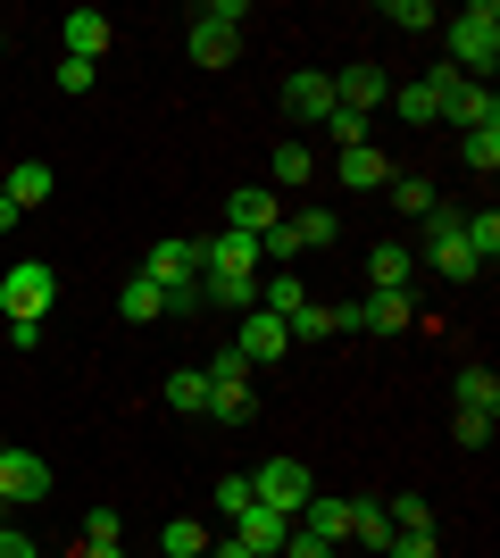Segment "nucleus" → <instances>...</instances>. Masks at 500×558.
I'll use <instances>...</instances> for the list:
<instances>
[{"label": "nucleus", "instance_id": "nucleus-1", "mask_svg": "<svg viewBox=\"0 0 500 558\" xmlns=\"http://www.w3.org/2000/svg\"><path fill=\"white\" fill-rule=\"evenodd\" d=\"M451 25V59L442 68H459L467 84H492V68H500V9L492 0H467L459 17H442Z\"/></svg>", "mask_w": 500, "mask_h": 558}, {"label": "nucleus", "instance_id": "nucleus-2", "mask_svg": "<svg viewBox=\"0 0 500 558\" xmlns=\"http://www.w3.org/2000/svg\"><path fill=\"white\" fill-rule=\"evenodd\" d=\"M242 17H251V0H217V9H192V34H184L192 68H234V50H242L234 25H242Z\"/></svg>", "mask_w": 500, "mask_h": 558}, {"label": "nucleus", "instance_id": "nucleus-3", "mask_svg": "<svg viewBox=\"0 0 500 558\" xmlns=\"http://www.w3.org/2000/svg\"><path fill=\"white\" fill-rule=\"evenodd\" d=\"M50 301H59V276H50L42 258H17V267L0 276V317H34V326H42Z\"/></svg>", "mask_w": 500, "mask_h": 558}, {"label": "nucleus", "instance_id": "nucleus-4", "mask_svg": "<svg viewBox=\"0 0 500 558\" xmlns=\"http://www.w3.org/2000/svg\"><path fill=\"white\" fill-rule=\"evenodd\" d=\"M408 317H417L408 292H367V301L333 308V333H408Z\"/></svg>", "mask_w": 500, "mask_h": 558}, {"label": "nucleus", "instance_id": "nucleus-5", "mask_svg": "<svg viewBox=\"0 0 500 558\" xmlns=\"http://www.w3.org/2000/svg\"><path fill=\"white\" fill-rule=\"evenodd\" d=\"M459 217H467V209H434L426 217V258H434V276H442V283H484V267L467 258V242H459Z\"/></svg>", "mask_w": 500, "mask_h": 558}, {"label": "nucleus", "instance_id": "nucleus-6", "mask_svg": "<svg viewBox=\"0 0 500 558\" xmlns=\"http://www.w3.org/2000/svg\"><path fill=\"white\" fill-rule=\"evenodd\" d=\"M143 276L159 283V292H192V283H200V242H192V233H159Z\"/></svg>", "mask_w": 500, "mask_h": 558}, {"label": "nucleus", "instance_id": "nucleus-7", "mask_svg": "<svg viewBox=\"0 0 500 558\" xmlns=\"http://www.w3.org/2000/svg\"><path fill=\"white\" fill-rule=\"evenodd\" d=\"M251 492H259L276 517H301V500H309L317 484H309V466H301V459H267L259 475H251Z\"/></svg>", "mask_w": 500, "mask_h": 558}, {"label": "nucleus", "instance_id": "nucleus-8", "mask_svg": "<svg viewBox=\"0 0 500 558\" xmlns=\"http://www.w3.org/2000/svg\"><path fill=\"white\" fill-rule=\"evenodd\" d=\"M459 84H467L459 68H434V75H417V84H401V93H392V109H401L408 125H434V117L451 109V93H459Z\"/></svg>", "mask_w": 500, "mask_h": 558}, {"label": "nucleus", "instance_id": "nucleus-9", "mask_svg": "<svg viewBox=\"0 0 500 558\" xmlns=\"http://www.w3.org/2000/svg\"><path fill=\"white\" fill-rule=\"evenodd\" d=\"M0 500H9V509L50 500V459H34V450H0Z\"/></svg>", "mask_w": 500, "mask_h": 558}, {"label": "nucleus", "instance_id": "nucleus-10", "mask_svg": "<svg viewBox=\"0 0 500 558\" xmlns=\"http://www.w3.org/2000/svg\"><path fill=\"white\" fill-rule=\"evenodd\" d=\"M292 525L342 550V542H351V525H358V500H333V492H309V500H301V517H292Z\"/></svg>", "mask_w": 500, "mask_h": 558}, {"label": "nucleus", "instance_id": "nucleus-11", "mask_svg": "<svg viewBox=\"0 0 500 558\" xmlns=\"http://www.w3.org/2000/svg\"><path fill=\"white\" fill-rule=\"evenodd\" d=\"M267 226H284V201H276L267 184H242L234 201H225V233H251V242H259Z\"/></svg>", "mask_w": 500, "mask_h": 558}, {"label": "nucleus", "instance_id": "nucleus-12", "mask_svg": "<svg viewBox=\"0 0 500 558\" xmlns=\"http://www.w3.org/2000/svg\"><path fill=\"white\" fill-rule=\"evenodd\" d=\"M284 534H292V517H276L267 500H251V509L234 517V542H242L251 558H284Z\"/></svg>", "mask_w": 500, "mask_h": 558}, {"label": "nucleus", "instance_id": "nucleus-13", "mask_svg": "<svg viewBox=\"0 0 500 558\" xmlns=\"http://www.w3.org/2000/svg\"><path fill=\"white\" fill-rule=\"evenodd\" d=\"M200 276H259V242H251V233H225V226H217L209 242H200Z\"/></svg>", "mask_w": 500, "mask_h": 558}, {"label": "nucleus", "instance_id": "nucleus-14", "mask_svg": "<svg viewBox=\"0 0 500 558\" xmlns=\"http://www.w3.org/2000/svg\"><path fill=\"white\" fill-rule=\"evenodd\" d=\"M234 350L251 359V367H276V359L292 350V333H284V317H267V308H251V317H242V333H234Z\"/></svg>", "mask_w": 500, "mask_h": 558}, {"label": "nucleus", "instance_id": "nucleus-15", "mask_svg": "<svg viewBox=\"0 0 500 558\" xmlns=\"http://www.w3.org/2000/svg\"><path fill=\"white\" fill-rule=\"evenodd\" d=\"M442 117H451L459 134H500V93H492V84H459Z\"/></svg>", "mask_w": 500, "mask_h": 558}, {"label": "nucleus", "instance_id": "nucleus-16", "mask_svg": "<svg viewBox=\"0 0 500 558\" xmlns=\"http://www.w3.org/2000/svg\"><path fill=\"white\" fill-rule=\"evenodd\" d=\"M284 109L301 117V125H326V117H333V75H317V68L284 75Z\"/></svg>", "mask_w": 500, "mask_h": 558}, {"label": "nucleus", "instance_id": "nucleus-17", "mask_svg": "<svg viewBox=\"0 0 500 558\" xmlns=\"http://www.w3.org/2000/svg\"><path fill=\"white\" fill-rule=\"evenodd\" d=\"M50 192H59V175H50L42 159H17V167H9V184H0V201H9V209L25 217V209H42Z\"/></svg>", "mask_w": 500, "mask_h": 558}, {"label": "nucleus", "instance_id": "nucleus-18", "mask_svg": "<svg viewBox=\"0 0 500 558\" xmlns=\"http://www.w3.org/2000/svg\"><path fill=\"white\" fill-rule=\"evenodd\" d=\"M333 100H342V109H383V100H392V84H383V68H367V59H358V68H342L333 75Z\"/></svg>", "mask_w": 500, "mask_h": 558}, {"label": "nucleus", "instance_id": "nucleus-19", "mask_svg": "<svg viewBox=\"0 0 500 558\" xmlns=\"http://www.w3.org/2000/svg\"><path fill=\"white\" fill-rule=\"evenodd\" d=\"M367 283H376V292H408V283H417V251H408V242H376V251H367Z\"/></svg>", "mask_w": 500, "mask_h": 558}, {"label": "nucleus", "instance_id": "nucleus-20", "mask_svg": "<svg viewBox=\"0 0 500 558\" xmlns=\"http://www.w3.org/2000/svg\"><path fill=\"white\" fill-rule=\"evenodd\" d=\"M333 167H342V184H351V192H383V184H392V159H383L376 142H358V150H342Z\"/></svg>", "mask_w": 500, "mask_h": 558}, {"label": "nucleus", "instance_id": "nucleus-21", "mask_svg": "<svg viewBox=\"0 0 500 558\" xmlns=\"http://www.w3.org/2000/svg\"><path fill=\"white\" fill-rule=\"evenodd\" d=\"M59 34H68V59H84V68L109 50V17H100V9H68V25H59Z\"/></svg>", "mask_w": 500, "mask_h": 558}, {"label": "nucleus", "instance_id": "nucleus-22", "mask_svg": "<svg viewBox=\"0 0 500 558\" xmlns=\"http://www.w3.org/2000/svg\"><path fill=\"white\" fill-rule=\"evenodd\" d=\"M200 308H234V317H251V308H259V276H200Z\"/></svg>", "mask_w": 500, "mask_h": 558}, {"label": "nucleus", "instance_id": "nucleus-23", "mask_svg": "<svg viewBox=\"0 0 500 558\" xmlns=\"http://www.w3.org/2000/svg\"><path fill=\"white\" fill-rule=\"evenodd\" d=\"M459 409H467V417H500V375L492 367H459Z\"/></svg>", "mask_w": 500, "mask_h": 558}, {"label": "nucleus", "instance_id": "nucleus-24", "mask_svg": "<svg viewBox=\"0 0 500 558\" xmlns=\"http://www.w3.org/2000/svg\"><path fill=\"white\" fill-rule=\"evenodd\" d=\"M459 242H467L476 267H492V258H500V209H467V217H459Z\"/></svg>", "mask_w": 500, "mask_h": 558}, {"label": "nucleus", "instance_id": "nucleus-25", "mask_svg": "<svg viewBox=\"0 0 500 558\" xmlns=\"http://www.w3.org/2000/svg\"><path fill=\"white\" fill-rule=\"evenodd\" d=\"M301 301H309V283L292 276V267H267V276H259V308H267V317H292Z\"/></svg>", "mask_w": 500, "mask_h": 558}, {"label": "nucleus", "instance_id": "nucleus-26", "mask_svg": "<svg viewBox=\"0 0 500 558\" xmlns=\"http://www.w3.org/2000/svg\"><path fill=\"white\" fill-rule=\"evenodd\" d=\"M118 317H125V326H150V317H167V292H159L150 276H134V283L118 292Z\"/></svg>", "mask_w": 500, "mask_h": 558}, {"label": "nucleus", "instance_id": "nucleus-27", "mask_svg": "<svg viewBox=\"0 0 500 558\" xmlns=\"http://www.w3.org/2000/svg\"><path fill=\"white\" fill-rule=\"evenodd\" d=\"M167 409H175V417H200V409H209V375L175 367V375H167Z\"/></svg>", "mask_w": 500, "mask_h": 558}, {"label": "nucleus", "instance_id": "nucleus-28", "mask_svg": "<svg viewBox=\"0 0 500 558\" xmlns=\"http://www.w3.org/2000/svg\"><path fill=\"white\" fill-rule=\"evenodd\" d=\"M383 192H392V209H401V217H434V209H442V192H434L426 175H392Z\"/></svg>", "mask_w": 500, "mask_h": 558}, {"label": "nucleus", "instance_id": "nucleus-29", "mask_svg": "<svg viewBox=\"0 0 500 558\" xmlns=\"http://www.w3.org/2000/svg\"><path fill=\"white\" fill-rule=\"evenodd\" d=\"M159 550H167V558H200V550H209V525H200V517H167Z\"/></svg>", "mask_w": 500, "mask_h": 558}, {"label": "nucleus", "instance_id": "nucleus-30", "mask_svg": "<svg viewBox=\"0 0 500 558\" xmlns=\"http://www.w3.org/2000/svg\"><path fill=\"white\" fill-rule=\"evenodd\" d=\"M284 333H292V342H333V308H326V301H301V308L284 317Z\"/></svg>", "mask_w": 500, "mask_h": 558}, {"label": "nucleus", "instance_id": "nucleus-31", "mask_svg": "<svg viewBox=\"0 0 500 558\" xmlns=\"http://www.w3.org/2000/svg\"><path fill=\"white\" fill-rule=\"evenodd\" d=\"M383 517H392V534H434V509L417 500V492H392V500H383Z\"/></svg>", "mask_w": 500, "mask_h": 558}, {"label": "nucleus", "instance_id": "nucleus-32", "mask_svg": "<svg viewBox=\"0 0 500 558\" xmlns=\"http://www.w3.org/2000/svg\"><path fill=\"white\" fill-rule=\"evenodd\" d=\"M267 167H276V184H309V175H317V159H309V142H276V159H267Z\"/></svg>", "mask_w": 500, "mask_h": 558}, {"label": "nucleus", "instance_id": "nucleus-33", "mask_svg": "<svg viewBox=\"0 0 500 558\" xmlns=\"http://www.w3.org/2000/svg\"><path fill=\"white\" fill-rule=\"evenodd\" d=\"M200 417L242 425V417H251V384H209V409H200Z\"/></svg>", "mask_w": 500, "mask_h": 558}, {"label": "nucleus", "instance_id": "nucleus-34", "mask_svg": "<svg viewBox=\"0 0 500 558\" xmlns=\"http://www.w3.org/2000/svg\"><path fill=\"white\" fill-rule=\"evenodd\" d=\"M292 233H301V251H326V242H342V217H333V209H301Z\"/></svg>", "mask_w": 500, "mask_h": 558}, {"label": "nucleus", "instance_id": "nucleus-35", "mask_svg": "<svg viewBox=\"0 0 500 558\" xmlns=\"http://www.w3.org/2000/svg\"><path fill=\"white\" fill-rule=\"evenodd\" d=\"M351 542H358V550H392V517H383V509H358V525H351Z\"/></svg>", "mask_w": 500, "mask_h": 558}, {"label": "nucleus", "instance_id": "nucleus-36", "mask_svg": "<svg viewBox=\"0 0 500 558\" xmlns=\"http://www.w3.org/2000/svg\"><path fill=\"white\" fill-rule=\"evenodd\" d=\"M383 17H392V25H408V34H426V25H442V9H434V0H392Z\"/></svg>", "mask_w": 500, "mask_h": 558}, {"label": "nucleus", "instance_id": "nucleus-37", "mask_svg": "<svg viewBox=\"0 0 500 558\" xmlns=\"http://www.w3.org/2000/svg\"><path fill=\"white\" fill-rule=\"evenodd\" d=\"M251 500H259V492H251V475H225V484H217V517H225V525H234Z\"/></svg>", "mask_w": 500, "mask_h": 558}, {"label": "nucleus", "instance_id": "nucleus-38", "mask_svg": "<svg viewBox=\"0 0 500 558\" xmlns=\"http://www.w3.org/2000/svg\"><path fill=\"white\" fill-rule=\"evenodd\" d=\"M492 434H500L492 417H467V409H459V417H451V442H459V450H484V442H492Z\"/></svg>", "mask_w": 500, "mask_h": 558}, {"label": "nucleus", "instance_id": "nucleus-39", "mask_svg": "<svg viewBox=\"0 0 500 558\" xmlns=\"http://www.w3.org/2000/svg\"><path fill=\"white\" fill-rule=\"evenodd\" d=\"M459 159L476 167V175H492V167H500V134H467V142H459Z\"/></svg>", "mask_w": 500, "mask_h": 558}, {"label": "nucleus", "instance_id": "nucleus-40", "mask_svg": "<svg viewBox=\"0 0 500 558\" xmlns=\"http://www.w3.org/2000/svg\"><path fill=\"white\" fill-rule=\"evenodd\" d=\"M326 125H333V142H342V150H358V142H367V117H358V109H342V100H333V117H326Z\"/></svg>", "mask_w": 500, "mask_h": 558}, {"label": "nucleus", "instance_id": "nucleus-41", "mask_svg": "<svg viewBox=\"0 0 500 558\" xmlns=\"http://www.w3.org/2000/svg\"><path fill=\"white\" fill-rule=\"evenodd\" d=\"M200 375H209V384H251V359H242V350H217Z\"/></svg>", "mask_w": 500, "mask_h": 558}, {"label": "nucleus", "instance_id": "nucleus-42", "mask_svg": "<svg viewBox=\"0 0 500 558\" xmlns=\"http://www.w3.org/2000/svg\"><path fill=\"white\" fill-rule=\"evenodd\" d=\"M284 558H333V542H317V534H301V525H292V534H284Z\"/></svg>", "mask_w": 500, "mask_h": 558}, {"label": "nucleus", "instance_id": "nucleus-43", "mask_svg": "<svg viewBox=\"0 0 500 558\" xmlns=\"http://www.w3.org/2000/svg\"><path fill=\"white\" fill-rule=\"evenodd\" d=\"M383 558H442V550H434V534H392V550H383Z\"/></svg>", "mask_w": 500, "mask_h": 558}, {"label": "nucleus", "instance_id": "nucleus-44", "mask_svg": "<svg viewBox=\"0 0 500 558\" xmlns=\"http://www.w3.org/2000/svg\"><path fill=\"white\" fill-rule=\"evenodd\" d=\"M84 542H118V509H84Z\"/></svg>", "mask_w": 500, "mask_h": 558}, {"label": "nucleus", "instance_id": "nucleus-45", "mask_svg": "<svg viewBox=\"0 0 500 558\" xmlns=\"http://www.w3.org/2000/svg\"><path fill=\"white\" fill-rule=\"evenodd\" d=\"M59 93H93V68H84V59H59Z\"/></svg>", "mask_w": 500, "mask_h": 558}, {"label": "nucleus", "instance_id": "nucleus-46", "mask_svg": "<svg viewBox=\"0 0 500 558\" xmlns=\"http://www.w3.org/2000/svg\"><path fill=\"white\" fill-rule=\"evenodd\" d=\"M9 350H42V326H34V317H9Z\"/></svg>", "mask_w": 500, "mask_h": 558}, {"label": "nucleus", "instance_id": "nucleus-47", "mask_svg": "<svg viewBox=\"0 0 500 558\" xmlns=\"http://www.w3.org/2000/svg\"><path fill=\"white\" fill-rule=\"evenodd\" d=\"M0 558H42V550H34V542H25L17 525H0Z\"/></svg>", "mask_w": 500, "mask_h": 558}, {"label": "nucleus", "instance_id": "nucleus-48", "mask_svg": "<svg viewBox=\"0 0 500 558\" xmlns=\"http://www.w3.org/2000/svg\"><path fill=\"white\" fill-rule=\"evenodd\" d=\"M200 558H251V550H242V542L225 534V542H209V550H200Z\"/></svg>", "mask_w": 500, "mask_h": 558}, {"label": "nucleus", "instance_id": "nucleus-49", "mask_svg": "<svg viewBox=\"0 0 500 558\" xmlns=\"http://www.w3.org/2000/svg\"><path fill=\"white\" fill-rule=\"evenodd\" d=\"M84 558H125V550H118V542H84Z\"/></svg>", "mask_w": 500, "mask_h": 558}, {"label": "nucleus", "instance_id": "nucleus-50", "mask_svg": "<svg viewBox=\"0 0 500 558\" xmlns=\"http://www.w3.org/2000/svg\"><path fill=\"white\" fill-rule=\"evenodd\" d=\"M9 226H17V209H9V201H0V233H9Z\"/></svg>", "mask_w": 500, "mask_h": 558}, {"label": "nucleus", "instance_id": "nucleus-51", "mask_svg": "<svg viewBox=\"0 0 500 558\" xmlns=\"http://www.w3.org/2000/svg\"><path fill=\"white\" fill-rule=\"evenodd\" d=\"M0 525H9V500H0Z\"/></svg>", "mask_w": 500, "mask_h": 558}, {"label": "nucleus", "instance_id": "nucleus-52", "mask_svg": "<svg viewBox=\"0 0 500 558\" xmlns=\"http://www.w3.org/2000/svg\"><path fill=\"white\" fill-rule=\"evenodd\" d=\"M0 50H9V34H0Z\"/></svg>", "mask_w": 500, "mask_h": 558}]
</instances>
